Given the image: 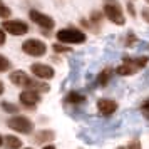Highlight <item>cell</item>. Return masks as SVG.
Here are the masks:
<instances>
[{"mask_svg": "<svg viewBox=\"0 0 149 149\" xmlns=\"http://www.w3.org/2000/svg\"><path fill=\"white\" fill-rule=\"evenodd\" d=\"M65 101L70 102V104H82V102L86 101V97L79 92H69L67 97H65Z\"/></svg>", "mask_w": 149, "mask_h": 149, "instance_id": "obj_14", "label": "cell"}, {"mask_svg": "<svg viewBox=\"0 0 149 149\" xmlns=\"http://www.w3.org/2000/svg\"><path fill=\"white\" fill-rule=\"evenodd\" d=\"M104 15L112 24H116V25H124L126 24L124 12H122L121 5L116 0H106V3H104Z\"/></svg>", "mask_w": 149, "mask_h": 149, "instance_id": "obj_1", "label": "cell"}, {"mask_svg": "<svg viewBox=\"0 0 149 149\" xmlns=\"http://www.w3.org/2000/svg\"><path fill=\"white\" fill-rule=\"evenodd\" d=\"M29 17H30V20L34 22V24H37V25L42 27V29H47V30H50V29L55 25V22H54L52 17L42 14L39 10H30V12H29Z\"/></svg>", "mask_w": 149, "mask_h": 149, "instance_id": "obj_6", "label": "cell"}, {"mask_svg": "<svg viewBox=\"0 0 149 149\" xmlns=\"http://www.w3.org/2000/svg\"><path fill=\"white\" fill-rule=\"evenodd\" d=\"M142 19L149 24V8H144V10H142Z\"/></svg>", "mask_w": 149, "mask_h": 149, "instance_id": "obj_24", "label": "cell"}, {"mask_svg": "<svg viewBox=\"0 0 149 149\" xmlns=\"http://www.w3.org/2000/svg\"><path fill=\"white\" fill-rule=\"evenodd\" d=\"M3 44H5V30L0 29V45H3Z\"/></svg>", "mask_w": 149, "mask_h": 149, "instance_id": "obj_22", "label": "cell"}, {"mask_svg": "<svg viewBox=\"0 0 149 149\" xmlns=\"http://www.w3.org/2000/svg\"><path fill=\"white\" fill-rule=\"evenodd\" d=\"M127 10H129V14L132 15V17H136V10H134V5H132L131 2H129V3H127Z\"/></svg>", "mask_w": 149, "mask_h": 149, "instance_id": "obj_23", "label": "cell"}, {"mask_svg": "<svg viewBox=\"0 0 149 149\" xmlns=\"http://www.w3.org/2000/svg\"><path fill=\"white\" fill-rule=\"evenodd\" d=\"M142 116H144L146 119H149V101L142 104Z\"/></svg>", "mask_w": 149, "mask_h": 149, "instance_id": "obj_21", "label": "cell"}, {"mask_svg": "<svg viewBox=\"0 0 149 149\" xmlns=\"http://www.w3.org/2000/svg\"><path fill=\"white\" fill-rule=\"evenodd\" d=\"M54 50L55 52H69L70 49L65 47V45H61V44H54Z\"/></svg>", "mask_w": 149, "mask_h": 149, "instance_id": "obj_20", "label": "cell"}, {"mask_svg": "<svg viewBox=\"0 0 149 149\" xmlns=\"http://www.w3.org/2000/svg\"><path fill=\"white\" fill-rule=\"evenodd\" d=\"M109 79H111V69H104L101 74L97 75V84L99 86H106L109 82Z\"/></svg>", "mask_w": 149, "mask_h": 149, "instance_id": "obj_15", "label": "cell"}, {"mask_svg": "<svg viewBox=\"0 0 149 149\" xmlns=\"http://www.w3.org/2000/svg\"><path fill=\"white\" fill-rule=\"evenodd\" d=\"M2 144H3V139H2V136H0V146H2Z\"/></svg>", "mask_w": 149, "mask_h": 149, "instance_id": "obj_28", "label": "cell"}, {"mask_svg": "<svg viewBox=\"0 0 149 149\" xmlns=\"http://www.w3.org/2000/svg\"><path fill=\"white\" fill-rule=\"evenodd\" d=\"M44 149H55V148H54V146H45Z\"/></svg>", "mask_w": 149, "mask_h": 149, "instance_id": "obj_27", "label": "cell"}, {"mask_svg": "<svg viewBox=\"0 0 149 149\" xmlns=\"http://www.w3.org/2000/svg\"><path fill=\"white\" fill-rule=\"evenodd\" d=\"M149 62V57H137V59H124V64L117 67V74L119 75H131L137 72L139 69H142Z\"/></svg>", "mask_w": 149, "mask_h": 149, "instance_id": "obj_2", "label": "cell"}, {"mask_svg": "<svg viewBox=\"0 0 149 149\" xmlns=\"http://www.w3.org/2000/svg\"><path fill=\"white\" fill-rule=\"evenodd\" d=\"M30 70H32V74L35 75V77H39V79H42V81H47V79H52L54 77V69L50 67V65H45V64H32L30 65Z\"/></svg>", "mask_w": 149, "mask_h": 149, "instance_id": "obj_8", "label": "cell"}, {"mask_svg": "<svg viewBox=\"0 0 149 149\" xmlns=\"http://www.w3.org/2000/svg\"><path fill=\"white\" fill-rule=\"evenodd\" d=\"M22 50L32 57H42L47 52V45H45V42L39 40V39H29L22 44Z\"/></svg>", "mask_w": 149, "mask_h": 149, "instance_id": "obj_5", "label": "cell"}, {"mask_svg": "<svg viewBox=\"0 0 149 149\" xmlns=\"http://www.w3.org/2000/svg\"><path fill=\"white\" fill-rule=\"evenodd\" d=\"M55 37L61 44H82V42H86V34L77 29H62L55 34Z\"/></svg>", "mask_w": 149, "mask_h": 149, "instance_id": "obj_3", "label": "cell"}, {"mask_svg": "<svg viewBox=\"0 0 149 149\" xmlns=\"http://www.w3.org/2000/svg\"><path fill=\"white\" fill-rule=\"evenodd\" d=\"M2 109L5 111V112H19V107L15 106V104H10V102H2Z\"/></svg>", "mask_w": 149, "mask_h": 149, "instance_id": "obj_17", "label": "cell"}, {"mask_svg": "<svg viewBox=\"0 0 149 149\" xmlns=\"http://www.w3.org/2000/svg\"><path fill=\"white\" fill-rule=\"evenodd\" d=\"M126 149H141V142H139V139H132V141L127 144V148Z\"/></svg>", "mask_w": 149, "mask_h": 149, "instance_id": "obj_19", "label": "cell"}, {"mask_svg": "<svg viewBox=\"0 0 149 149\" xmlns=\"http://www.w3.org/2000/svg\"><path fill=\"white\" fill-rule=\"evenodd\" d=\"M39 101H40V95L34 89H27V91H24L20 94V102L25 107H34Z\"/></svg>", "mask_w": 149, "mask_h": 149, "instance_id": "obj_9", "label": "cell"}, {"mask_svg": "<svg viewBox=\"0 0 149 149\" xmlns=\"http://www.w3.org/2000/svg\"><path fill=\"white\" fill-rule=\"evenodd\" d=\"M117 149H126V148H117Z\"/></svg>", "mask_w": 149, "mask_h": 149, "instance_id": "obj_29", "label": "cell"}, {"mask_svg": "<svg viewBox=\"0 0 149 149\" xmlns=\"http://www.w3.org/2000/svg\"><path fill=\"white\" fill-rule=\"evenodd\" d=\"M7 126L10 129H14L17 132H22V134H30L34 131V122L30 121L25 116H14L7 121Z\"/></svg>", "mask_w": 149, "mask_h": 149, "instance_id": "obj_4", "label": "cell"}, {"mask_svg": "<svg viewBox=\"0 0 149 149\" xmlns=\"http://www.w3.org/2000/svg\"><path fill=\"white\" fill-rule=\"evenodd\" d=\"M0 5H2V0H0Z\"/></svg>", "mask_w": 149, "mask_h": 149, "instance_id": "obj_30", "label": "cell"}, {"mask_svg": "<svg viewBox=\"0 0 149 149\" xmlns=\"http://www.w3.org/2000/svg\"><path fill=\"white\" fill-rule=\"evenodd\" d=\"M10 81H12V84H15V86L29 87V86H30V82H32V79H30L24 70H15V72L10 74Z\"/></svg>", "mask_w": 149, "mask_h": 149, "instance_id": "obj_11", "label": "cell"}, {"mask_svg": "<svg viewBox=\"0 0 149 149\" xmlns=\"http://www.w3.org/2000/svg\"><path fill=\"white\" fill-rule=\"evenodd\" d=\"M8 69H10V61L7 57L0 55V72H7Z\"/></svg>", "mask_w": 149, "mask_h": 149, "instance_id": "obj_16", "label": "cell"}, {"mask_svg": "<svg viewBox=\"0 0 149 149\" xmlns=\"http://www.w3.org/2000/svg\"><path fill=\"white\" fill-rule=\"evenodd\" d=\"M3 89L5 87H3V84H2V81H0V94H3Z\"/></svg>", "mask_w": 149, "mask_h": 149, "instance_id": "obj_26", "label": "cell"}, {"mask_svg": "<svg viewBox=\"0 0 149 149\" xmlns=\"http://www.w3.org/2000/svg\"><path fill=\"white\" fill-rule=\"evenodd\" d=\"M2 27H3L5 32L12 35H24L29 32V25L22 20H7L2 24Z\"/></svg>", "mask_w": 149, "mask_h": 149, "instance_id": "obj_7", "label": "cell"}, {"mask_svg": "<svg viewBox=\"0 0 149 149\" xmlns=\"http://www.w3.org/2000/svg\"><path fill=\"white\" fill-rule=\"evenodd\" d=\"M146 2H148V3H149V0H146Z\"/></svg>", "mask_w": 149, "mask_h": 149, "instance_id": "obj_31", "label": "cell"}, {"mask_svg": "<svg viewBox=\"0 0 149 149\" xmlns=\"http://www.w3.org/2000/svg\"><path fill=\"white\" fill-rule=\"evenodd\" d=\"M52 139H55L54 131H40V132H37V134H35V137H34V141L37 142V144L49 142V141H52Z\"/></svg>", "mask_w": 149, "mask_h": 149, "instance_id": "obj_12", "label": "cell"}, {"mask_svg": "<svg viewBox=\"0 0 149 149\" xmlns=\"http://www.w3.org/2000/svg\"><path fill=\"white\" fill-rule=\"evenodd\" d=\"M127 39H129V40H127V45H132V44H134V40H137V39H134V35H132V34H129Z\"/></svg>", "mask_w": 149, "mask_h": 149, "instance_id": "obj_25", "label": "cell"}, {"mask_svg": "<svg viewBox=\"0 0 149 149\" xmlns=\"http://www.w3.org/2000/svg\"><path fill=\"white\" fill-rule=\"evenodd\" d=\"M8 15H10V8L5 5H0V19H7Z\"/></svg>", "mask_w": 149, "mask_h": 149, "instance_id": "obj_18", "label": "cell"}, {"mask_svg": "<svg viewBox=\"0 0 149 149\" xmlns=\"http://www.w3.org/2000/svg\"><path fill=\"white\" fill-rule=\"evenodd\" d=\"M27 149H30V148H27Z\"/></svg>", "mask_w": 149, "mask_h": 149, "instance_id": "obj_32", "label": "cell"}, {"mask_svg": "<svg viewBox=\"0 0 149 149\" xmlns=\"http://www.w3.org/2000/svg\"><path fill=\"white\" fill-rule=\"evenodd\" d=\"M3 142H5V146L8 149H19L22 146V141L19 137H15V136H5L3 137Z\"/></svg>", "mask_w": 149, "mask_h": 149, "instance_id": "obj_13", "label": "cell"}, {"mask_svg": "<svg viewBox=\"0 0 149 149\" xmlns=\"http://www.w3.org/2000/svg\"><path fill=\"white\" fill-rule=\"evenodd\" d=\"M97 109L102 116H111L117 111V102L112 99H99L97 102Z\"/></svg>", "mask_w": 149, "mask_h": 149, "instance_id": "obj_10", "label": "cell"}]
</instances>
